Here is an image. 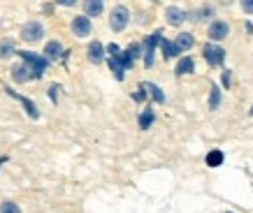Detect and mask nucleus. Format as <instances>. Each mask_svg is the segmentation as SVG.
Returning <instances> with one entry per match:
<instances>
[{"mask_svg":"<svg viewBox=\"0 0 253 213\" xmlns=\"http://www.w3.org/2000/svg\"><path fill=\"white\" fill-rule=\"evenodd\" d=\"M163 28H156L154 33H149L144 39H142V44H144V56H142V65H144L146 70L154 68L156 63V51L161 49V42H163Z\"/></svg>","mask_w":253,"mask_h":213,"instance_id":"1","label":"nucleus"},{"mask_svg":"<svg viewBox=\"0 0 253 213\" xmlns=\"http://www.w3.org/2000/svg\"><path fill=\"white\" fill-rule=\"evenodd\" d=\"M19 61L28 63L33 68V76L35 79H42V76L46 74V70H49V58H46L44 53H35V51H28V49H19Z\"/></svg>","mask_w":253,"mask_h":213,"instance_id":"2","label":"nucleus"},{"mask_svg":"<svg viewBox=\"0 0 253 213\" xmlns=\"http://www.w3.org/2000/svg\"><path fill=\"white\" fill-rule=\"evenodd\" d=\"M130 9L126 7V5H114V7L109 9L107 14V23H109V31L112 33H123L128 26H130Z\"/></svg>","mask_w":253,"mask_h":213,"instance_id":"3","label":"nucleus"},{"mask_svg":"<svg viewBox=\"0 0 253 213\" xmlns=\"http://www.w3.org/2000/svg\"><path fill=\"white\" fill-rule=\"evenodd\" d=\"M202 58L207 63L209 68H223L225 65V58H228V51H225V46L216 44V42H205L202 46Z\"/></svg>","mask_w":253,"mask_h":213,"instance_id":"4","label":"nucleus"},{"mask_svg":"<svg viewBox=\"0 0 253 213\" xmlns=\"http://www.w3.org/2000/svg\"><path fill=\"white\" fill-rule=\"evenodd\" d=\"M44 23L38 21V19H31V21H26L19 28V37L26 42V44H38L44 39Z\"/></svg>","mask_w":253,"mask_h":213,"instance_id":"5","label":"nucleus"},{"mask_svg":"<svg viewBox=\"0 0 253 213\" xmlns=\"http://www.w3.org/2000/svg\"><path fill=\"white\" fill-rule=\"evenodd\" d=\"M230 33H232V28L225 19H218V16H216L211 23H207V42L221 44V42H225V39L230 37Z\"/></svg>","mask_w":253,"mask_h":213,"instance_id":"6","label":"nucleus"},{"mask_svg":"<svg viewBox=\"0 0 253 213\" xmlns=\"http://www.w3.org/2000/svg\"><path fill=\"white\" fill-rule=\"evenodd\" d=\"M70 33H72L77 39H88L93 35V19L86 14L72 16V21H70Z\"/></svg>","mask_w":253,"mask_h":213,"instance_id":"7","label":"nucleus"},{"mask_svg":"<svg viewBox=\"0 0 253 213\" xmlns=\"http://www.w3.org/2000/svg\"><path fill=\"white\" fill-rule=\"evenodd\" d=\"M163 19L169 28H181L186 21H188V9L179 7V5H168L163 9Z\"/></svg>","mask_w":253,"mask_h":213,"instance_id":"8","label":"nucleus"},{"mask_svg":"<svg viewBox=\"0 0 253 213\" xmlns=\"http://www.w3.org/2000/svg\"><path fill=\"white\" fill-rule=\"evenodd\" d=\"M216 19V5L202 2L200 7L188 9V21L191 23H211Z\"/></svg>","mask_w":253,"mask_h":213,"instance_id":"9","label":"nucleus"},{"mask_svg":"<svg viewBox=\"0 0 253 213\" xmlns=\"http://www.w3.org/2000/svg\"><path fill=\"white\" fill-rule=\"evenodd\" d=\"M142 56H144V44L142 42H130V44L126 46L121 53V63H123V68H126V72L135 68V63L142 61Z\"/></svg>","mask_w":253,"mask_h":213,"instance_id":"10","label":"nucleus"},{"mask_svg":"<svg viewBox=\"0 0 253 213\" xmlns=\"http://www.w3.org/2000/svg\"><path fill=\"white\" fill-rule=\"evenodd\" d=\"M86 61L91 65H102L107 61V44H102L100 39H91L86 46Z\"/></svg>","mask_w":253,"mask_h":213,"instance_id":"11","label":"nucleus"},{"mask_svg":"<svg viewBox=\"0 0 253 213\" xmlns=\"http://www.w3.org/2000/svg\"><path fill=\"white\" fill-rule=\"evenodd\" d=\"M5 88V93H7L9 98H14V100H19V105L23 106V111L28 114V118H33V121H38L40 118V109H38V105L33 102L31 98H26V95H21V93H16L12 86H2Z\"/></svg>","mask_w":253,"mask_h":213,"instance_id":"12","label":"nucleus"},{"mask_svg":"<svg viewBox=\"0 0 253 213\" xmlns=\"http://www.w3.org/2000/svg\"><path fill=\"white\" fill-rule=\"evenodd\" d=\"M9 76H12V81L14 84H28V81H33L35 76H33V68L28 65V63H14L12 68H9Z\"/></svg>","mask_w":253,"mask_h":213,"instance_id":"13","label":"nucleus"},{"mask_svg":"<svg viewBox=\"0 0 253 213\" xmlns=\"http://www.w3.org/2000/svg\"><path fill=\"white\" fill-rule=\"evenodd\" d=\"M161 56H163V61H176V58H181L184 56V51L179 49V44H176L174 39H168V37H163V42H161Z\"/></svg>","mask_w":253,"mask_h":213,"instance_id":"14","label":"nucleus"},{"mask_svg":"<svg viewBox=\"0 0 253 213\" xmlns=\"http://www.w3.org/2000/svg\"><path fill=\"white\" fill-rule=\"evenodd\" d=\"M174 74H176V76H188V74H195V58H193L191 53H184L181 58H176Z\"/></svg>","mask_w":253,"mask_h":213,"instance_id":"15","label":"nucleus"},{"mask_svg":"<svg viewBox=\"0 0 253 213\" xmlns=\"http://www.w3.org/2000/svg\"><path fill=\"white\" fill-rule=\"evenodd\" d=\"M82 14L91 16V19H100L105 14V0H84L82 2Z\"/></svg>","mask_w":253,"mask_h":213,"instance_id":"16","label":"nucleus"},{"mask_svg":"<svg viewBox=\"0 0 253 213\" xmlns=\"http://www.w3.org/2000/svg\"><path fill=\"white\" fill-rule=\"evenodd\" d=\"M42 53H44L49 61H61L63 56H68V53H65V46H63L58 39H49L44 44V49H42Z\"/></svg>","mask_w":253,"mask_h":213,"instance_id":"17","label":"nucleus"},{"mask_svg":"<svg viewBox=\"0 0 253 213\" xmlns=\"http://www.w3.org/2000/svg\"><path fill=\"white\" fill-rule=\"evenodd\" d=\"M156 123V111H154V106L151 105H146L142 111H139V116H137V125H139V130H151V125Z\"/></svg>","mask_w":253,"mask_h":213,"instance_id":"18","label":"nucleus"},{"mask_svg":"<svg viewBox=\"0 0 253 213\" xmlns=\"http://www.w3.org/2000/svg\"><path fill=\"white\" fill-rule=\"evenodd\" d=\"M174 42L179 44V49H181L184 53L193 51V46H195V33H191V31H179V33H176V37H174Z\"/></svg>","mask_w":253,"mask_h":213,"instance_id":"19","label":"nucleus"},{"mask_svg":"<svg viewBox=\"0 0 253 213\" xmlns=\"http://www.w3.org/2000/svg\"><path fill=\"white\" fill-rule=\"evenodd\" d=\"M14 56H19V49H16V44L12 42V39H0V61H12Z\"/></svg>","mask_w":253,"mask_h":213,"instance_id":"20","label":"nucleus"},{"mask_svg":"<svg viewBox=\"0 0 253 213\" xmlns=\"http://www.w3.org/2000/svg\"><path fill=\"white\" fill-rule=\"evenodd\" d=\"M107 65H109V70H112V74H114L116 81H123V79H126V68H123V63H121V56H107Z\"/></svg>","mask_w":253,"mask_h":213,"instance_id":"21","label":"nucleus"},{"mask_svg":"<svg viewBox=\"0 0 253 213\" xmlns=\"http://www.w3.org/2000/svg\"><path fill=\"white\" fill-rule=\"evenodd\" d=\"M142 86L146 88V93H149V100H151V102H156V105H165V93H163L161 86L151 84V81H142Z\"/></svg>","mask_w":253,"mask_h":213,"instance_id":"22","label":"nucleus"},{"mask_svg":"<svg viewBox=\"0 0 253 213\" xmlns=\"http://www.w3.org/2000/svg\"><path fill=\"white\" fill-rule=\"evenodd\" d=\"M221 100H223L221 86H218V84H211V86H209V95H207V106H209V111H216V109L221 106Z\"/></svg>","mask_w":253,"mask_h":213,"instance_id":"23","label":"nucleus"},{"mask_svg":"<svg viewBox=\"0 0 253 213\" xmlns=\"http://www.w3.org/2000/svg\"><path fill=\"white\" fill-rule=\"evenodd\" d=\"M223 162H225V153H223L221 148H214V151H209L207 155H205V165H207V167H211V169L221 167Z\"/></svg>","mask_w":253,"mask_h":213,"instance_id":"24","label":"nucleus"},{"mask_svg":"<svg viewBox=\"0 0 253 213\" xmlns=\"http://www.w3.org/2000/svg\"><path fill=\"white\" fill-rule=\"evenodd\" d=\"M0 213H21V206L14 199H2L0 202Z\"/></svg>","mask_w":253,"mask_h":213,"instance_id":"25","label":"nucleus"},{"mask_svg":"<svg viewBox=\"0 0 253 213\" xmlns=\"http://www.w3.org/2000/svg\"><path fill=\"white\" fill-rule=\"evenodd\" d=\"M130 98H132V102H137V105H144L146 100H149V93H146V88H144V86L139 84V86H137V91L132 93Z\"/></svg>","mask_w":253,"mask_h":213,"instance_id":"26","label":"nucleus"},{"mask_svg":"<svg viewBox=\"0 0 253 213\" xmlns=\"http://www.w3.org/2000/svg\"><path fill=\"white\" fill-rule=\"evenodd\" d=\"M221 88H225V91H228V88H232V70H223L221 72Z\"/></svg>","mask_w":253,"mask_h":213,"instance_id":"27","label":"nucleus"},{"mask_svg":"<svg viewBox=\"0 0 253 213\" xmlns=\"http://www.w3.org/2000/svg\"><path fill=\"white\" fill-rule=\"evenodd\" d=\"M239 2V9H242V14H246L249 19L253 16V0H237Z\"/></svg>","mask_w":253,"mask_h":213,"instance_id":"28","label":"nucleus"},{"mask_svg":"<svg viewBox=\"0 0 253 213\" xmlns=\"http://www.w3.org/2000/svg\"><path fill=\"white\" fill-rule=\"evenodd\" d=\"M79 0H54V5L56 7H65V9H70V7H75Z\"/></svg>","mask_w":253,"mask_h":213,"instance_id":"29","label":"nucleus"},{"mask_svg":"<svg viewBox=\"0 0 253 213\" xmlns=\"http://www.w3.org/2000/svg\"><path fill=\"white\" fill-rule=\"evenodd\" d=\"M58 88H61L58 84H51V86H49V100H51V102H58Z\"/></svg>","mask_w":253,"mask_h":213,"instance_id":"30","label":"nucleus"},{"mask_svg":"<svg viewBox=\"0 0 253 213\" xmlns=\"http://www.w3.org/2000/svg\"><path fill=\"white\" fill-rule=\"evenodd\" d=\"M121 46L119 44H114V42H112V44H107V56H121Z\"/></svg>","mask_w":253,"mask_h":213,"instance_id":"31","label":"nucleus"},{"mask_svg":"<svg viewBox=\"0 0 253 213\" xmlns=\"http://www.w3.org/2000/svg\"><path fill=\"white\" fill-rule=\"evenodd\" d=\"M54 9H56V5H54V2H46L44 7H42V12H44L46 16H54Z\"/></svg>","mask_w":253,"mask_h":213,"instance_id":"32","label":"nucleus"},{"mask_svg":"<svg viewBox=\"0 0 253 213\" xmlns=\"http://www.w3.org/2000/svg\"><path fill=\"white\" fill-rule=\"evenodd\" d=\"M221 7H230V5H235V0H216Z\"/></svg>","mask_w":253,"mask_h":213,"instance_id":"33","label":"nucleus"},{"mask_svg":"<svg viewBox=\"0 0 253 213\" xmlns=\"http://www.w3.org/2000/svg\"><path fill=\"white\" fill-rule=\"evenodd\" d=\"M246 31H249V35H253V23L246 21Z\"/></svg>","mask_w":253,"mask_h":213,"instance_id":"34","label":"nucleus"},{"mask_svg":"<svg viewBox=\"0 0 253 213\" xmlns=\"http://www.w3.org/2000/svg\"><path fill=\"white\" fill-rule=\"evenodd\" d=\"M146 2H151V5H161L163 0H146Z\"/></svg>","mask_w":253,"mask_h":213,"instance_id":"35","label":"nucleus"},{"mask_svg":"<svg viewBox=\"0 0 253 213\" xmlns=\"http://www.w3.org/2000/svg\"><path fill=\"white\" fill-rule=\"evenodd\" d=\"M2 162H7V158H0V167H2Z\"/></svg>","mask_w":253,"mask_h":213,"instance_id":"36","label":"nucleus"},{"mask_svg":"<svg viewBox=\"0 0 253 213\" xmlns=\"http://www.w3.org/2000/svg\"><path fill=\"white\" fill-rule=\"evenodd\" d=\"M249 116H253V106H251V109H249Z\"/></svg>","mask_w":253,"mask_h":213,"instance_id":"37","label":"nucleus"}]
</instances>
